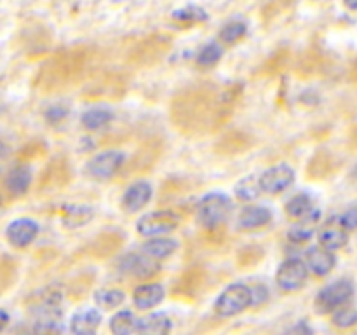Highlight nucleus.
Masks as SVG:
<instances>
[{"instance_id":"obj_1","label":"nucleus","mask_w":357,"mask_h":335,"mask_svg":"<svg viewBox=\"0 0 357 335\" xmlns=\"http://www.w3.org/2000/svg\"><path fill=\"white\" fill-rule=\"evenodd\" d=\"M230 213H232V201L223 192H209L197 204V220L206 229H215L225 223Z\"/></svg>"},{"instance_id":"obj_2","label":"nucleus","mask_w":357,"mask_h":335,"mask_svg":"<svg viewBox=\"0 0 357 335\" xmlns=\"http://www.w3.org/2000/svg\"><path fill=\"white\" fill-rule=\"evenodd\" d=\"M255 304L253 288L244 283H232L215 300V311L220 316H236Z\"/></svg>"},{"instance_id":"obj_3","label":"nucleus","mask_w":357,"mask_h":335,"mask_svg":"<svg viewBox=\"0 0 357 335\" xmlns=\"http://www.w3.org/2000/svg\"><path fill=\"white\" fill-rule=\"evenodd\" d=\"M352 295H354V285L349 279H338V281L330 283L317 293V313H333L338 307L345 306L352 299Z\"/></svg>"},{"instance_id":"obj_4","label":"nucleus","mask_w":357,"mask_h":335,"mask_svg":"<svg viewBox=\"0 0 357 335\" xmlns=\"http://www.w3.org/2000/svg\"><path fill=\"white\" fill-rule=\"evenodd\" d=\"M180 223V216L171 209H162V211L146 213L136 223V230L145 237L164 236V234L173 232Z\"/></svg>"},{"instance_id":"obj_5","label":"nucleus","mask_w":357,"mask_h":335,"mask_svg":"<svg viewBox=\"0 0 357 335\" xmlns=\"http://www.w3.org/2000/svg\"><path fill=\"white\" fill-rule=\"evenodd\" d=\"M309 278V265L307 262L298 260V258H288L281 264L275 274V281H278L279 288L284 292H295L300 290L307 283Z\"/></svg>"},{"instance_id":"obj_6","label":"nucleus","mask_w":357,"mask_h":335,"mask_svg":"<svg viewBox=\"0 0 357 335\" xmlns=\"http://www.w3.org/2000/svg\"><path fill=\"white\" fill-rule=\"evenodd\" d=\"M124 161V152H121V150H107V152H101L98 154V156H94L93 159L87 163V171H89L91 177L107 180V178H112L119 170H121Z\"/></svg>"},{"instance_id":"obj_7","label":"nucleus","mask_w":357,"mask_h":335,"mask_svg":"<svg viewBox=\"0 0 357 335\" xmlns=\"http://www.w3.org/2000/svg\"><path fill=\"white\" fill-rule=\"evenodd\" d=\"M258 181H260V187L264 192L279 194V192H284L295 181V171L288 164H278V166L268 168Z\"/></svg>"},{"instance_id":"obj_8","label":"nucleus","mask_w":357,"mask_h":335,"mask_svg":"<svg viewBox=\"0 0 357 335\" xmlns=\"http://www.w3.org/2000/svg\"><path fill=\"white\" fill-rule=\"evenodd\" d=\"M119 271L136 278H152L159 272V265L146 253H128L119 262Z\"/></svg>"},{"instance_id":"obj_9","label":"nucleus","mask_w":357,"mask_h":335,"mask_svg":"<svg viewBox=\"0 0 357 335\" xmlns=\"http://www.w3.org/2000/svg\"><path fill=\"white\" fill-rule=\"evenodd\" d=\"M38 223L31 218H17L7 225L6 237L16 248H24L37 237Z\"/></svg>"},{"instance_id":"obj_10","label":"nucleus","mask_w":357,"mask_h":335,"mask_svg":"<svg viewBox=\"0 0 357 335\" xmlns=\"http://www.w3.org/2000/svg\"><path fill=\"white\" fill-rule=\"evenodd\" d=\"M349 241V229L342 223L340 216L328 220L319 230V244H323L328 250L335 251L340 250L347 244Z\"/></svg>"},{"instance_id":"obj_11","label":"nucleus","mask_w":357,"mask_h":335,"mask_svg":"<svg viewBox=\"0 0 357 335\" xmlns=\"http://www.w3.org/2000/svg\"><path fill=\"white\" fill-rule=\"evenodd\" d=\"M305 262L309 265V271H312L314 274L326 276L333 271L337 258L331 253V250H328L323 244H319V246H312L307 250Z\"/></svg>"},{"instance_id":"obj_12","label":"nucleus","mask_w":357,"mask_h":335,"mask_svg":"<svg viewBox=\"0 0 357 335\" xmlns=\"http://www.w3.org/2000/svg\"><path fill=\"white\" fill-rule=\"evenodd\" d=\"M321 223V211L319 209H312L310 213H307L305 216L298 218V222L293 223L291 229L288 230V237L293 243H305L310 237L314 236V232L317 230Z\"/></svg>"},{"instance_id":"obj_13","label":"nucleus","mask_w":357,"mask_h":335,"mask_svg":"<svg viewBox=\"0 0 357 335\" xmlns=\"http://www.w3.org/2000/svg\"><path fill=\"white\" fill-rule=\"evenodd\" d=\"M152 199V185L149 181H136L132 184L128 191L124 192V198H122V206H124L128 211L135 213L139 211L142 208H145L149 204V201Z\"/></svg>"},{"instance_id":"obj_14","label":"nucleus","mask_w":357,"mask_h":335,"mask_svg":"<svg viewBox=\"0 0 357 335\" xmlns=\"http://www.w3.org/2000/svg\"><path fill=\"white\" fill-rule=\"evenodd\" d=\"M164 295V286L159 283H146V285L138 286L132 293V302L139 309H152V307L159 306L162 302Z\"/></svg>"},{"instance_id":"obj_15","label":"nucleus","mask_w":357,"mask_h":335,"mask_svg":"<svg viewBox=\"0 0 357 335\" xmlns=\"http://www.w3.org/2000/svg\"><path fill=\"white\" fill-rule=\"evenodd\" d=\"M101 323V314L98 313V309L93 307H87V309L77 311L72 316L70 321V330L77 335H87L94 334L98 330Z\"/></svg>"},{"instance_id":"obj_16","label":"nucleus","mask_w":357,"mask_h":335,"mask_svg":"<svg viewBox=\"0 0 357 335\" xmlns=\"http://www.w3.org/2000/svg\"><path fill=\"white\" fill-rule=\"evenodd\" d=\"M272 220V211L265 206H246L239 215V225L243 229H258Z\"/></svg>"},{"instance_id":"obj_17","label":"nucleus","mask_w":357,"mask_h":335,"mask_svg":"<svg viewBox=\"0 0 357 335\" xmlns=\"http://www.w3.org/2000/svg\"><path fill=\"white\" fill-rule=\"evenodd\" d=\"M31 181V171L28 166H16L7 173L6 188L13 195H23Z\"/></svg>"},{"instance_id":"obj_18","label":"nucleus","mask_w":357,"mask_h":335,"mask_svg":"<svg viewBox=\"0 0 357 335\" xmlns=\"http://www.w3.org/2000/svg\"><path fill=\"white\" fill-rule=\"evenodd\" d=\"M139 334H167L171 332V320L166 313H152L138 320Z\"/></svg>"},{"instance_id":"obj_19","label":"nucleus","mask_w":357,"mask_h":335,"mask_svg":"<svg viewBox=\"0 0 357 335\" xmlns=\"http://www.w3.org/2000/svg\"><path fill=\"white\" fill-rule=\"evenodd\" d=\"M178 243L171 237H152L142 246L143 253H146L152 258H166L176 251Z\"/></svg>"},{"instance_id":"obj_20","label":"nucleus","mask_w":357,"mask_h":335,"mask_svg":"<svg viewBox=\"0 0 357 335\" xmlns=\"http://www.w3.org/2000/svg\"><path fill=\"white\" fill-rule=\"evenodd\" d=\"M93 216H94V211L93 208H89V206L70 204V206H65V209H63V222H65L68 227L86 225L87 222H91Z\"/></svg>"},{"instance_id":"obj_21","label":"nucleus","mask_w":357,"mask_h":335,"mask_svg":"<svg viewBox=\"0 0 357 335\" xmlns=\"http://www.w3.org/2000/svg\"><path fill=\"white\" fill-rule=\"evenodd\" d=\"M136 328H138V320H136L135 314H132L131 311H119V313H115L114 316H112L110 330L114 332L115 335L131 334V332H136Z\"/></svg>"},{"instance_id":"obj_22","label":"nucleus","mask_w":357,"mask_h":335,"mask_svg":"<svg viewBox=\"0 0 357 335\" xmlns=\"http://www.w3.org/2000/svg\"><path fill=\"white\" fill-rule=\"evenodd\" d=\"M112 119H114V114L108 108H91V110L84 112L80 121H82L84 128L100 129L103 126H107Z\"/></svg>"},{"instance_id":"obj_23","label":"nucleus","mask_w":357,"mask_h":335,"mask_svg":"<svg viewBox=\"0 0 357 335\" xmlns=\"http://www.w3.org/2000/svg\"><path fill=\"white\" fill-rule=\"evenodd\" d=\"M312 198L309 194H298L293 199H289L288 204H286V213H288L291 218H302L307 213L312 211Z\"/></svg>"},{"instance_id":"obj_24","label":"nucleus","mask_w":357,"mask_h":335,"mask_svg":"<svg viewBox=\"0 0 357 335\" xmlns=\"http://www.w3.org/2000/svg\"><path fill=\"white\" fill-rule=\"evenodd\" d=\"M126 295L122 290H100V292L94 293V302L98 304L103 309H114V307H119L122 302H124Z\"/></svg>"},{"instance_id":"obj_25","label":"nucleus","mask_w":357,"mask_h":335,"mask_svg":"<svg viewBox=\"0 0 357 335\" xmlns=\"http://www.w3.org/2000/svg\"><path fill=\"white\" fill-rule=\"evenodd\" d=\"M246 30H248L246 21L232 20L222 28V31H220V38H222L223 42H227V44H234V42H237L239 38L244 37Z\"/></svg>"},{"instance_id":"obj_26","label":"nucleus","mask_w":357,"mask_h":335,"mask_svg":"<svg viewBox=\"0 0 357 335\" xmlns=\"http://www.w3.org/2000/svg\"><path fill=\"white\" fill-rule=\"evenodd\" d=\"M223 56V47L218 42H209V44L202 45L201 51L197 52V63L201 66H213L215 63L220 61Z\"/></svg>"},{"instance_id":"obj_27","label":"nucleus","mask_w":357,"mask_h":335,"mask_svg":"<svg viewBox=\"0 0 357 335\" xmlns=\"http://www.w3.org/2000/svg\"><path fill=\"white\" fill-rule=\"evenodd\" d=\"M261 187L260 181L255 180V177H246L236 185V194L239 195V199L243 201H253V199L258 198Z\"/></svg>"},{"instance_id":"obj_28","label":"nucleus","mask_w":357,"mask_h":335,"mask_svg":"<svg viewBox=\"0 0 357 335\" xmlns=\"http://www.w3.org/2000/svg\"><path fill=\"white\" fill-rule=\"evenodd\" d=\"M357 323V311L354 307H338L337 311H333V325L340 328H349L354 327Z\"/></svg>"},{"instance_id":"obj_29","label":"nucleus","mask_w":357,"mask_h":335,"mask_svg":"<svg viewBox=\"0 0 357 335\" xmlns=\"http://www.w3.org/2000/svg\"><path fill=\"white\" fill-rule=\"evenodd\" d=\"M174 17L180 21H202L208 17V14H206L201 7L188 6L185 7V9L176 10V13H174Z\"/></svg>"},{"instance_id":"obj_30","label":"nucleus","mask_w":357,"mask_h":335,"mask_svg":"<svg viewBox=\"0 0 357 335\" xmlns=\"http://www.w3.org/2000/svg\"><path fill=\"white\" fill-rule=\"evenodd\" d=\"M63 321L61 320H38L35 321L33 332L38 334H56V332H63Z\"/></svg>"},{"instance_id":"obj_31","label":"nucleus","mask_w":357,"mask_h":335,"mask_svg":"<svg viewBox=\"0 0 357 335\" xmlns=\"http://www.w3.org/2000/svg\"><path fill=\"white\" fill-rule=\"evenodd\" d=\"M44 115L49 122H59L68 115V108L61 107V105H54V107H49Z\"/></svg>"},{"instance_id":"obj_32","label":"nucleus","mask_w":357,"mask_h":335,"mask_svg":"<svg viewBox=\"0 0 357 335\" xmlns=\"http://www.w3.org/2000/svg\"><path fill=\"white\" fill-rule=\"evenodd\" d=\"M340 220H342V223H344V225L347 227L349 230L357 229V206H356V208L347 209V211H345L344 215L340 216Z\"/></svg>"},{"instance_id":"obj_33","label":"nucleus","mask_w":357,"mask_h":335,"mask_svg":"<svg viewBox=\"0 0 357 335\" xmlns=\"http://www.w3.org/2000/svg\"><path fill=\"white\" fill-rule=\"evenodd\" d=\"M289 332H303V334H307V332H312V328L307 327L305 323H300L298 327H293L291 330H289Z\"/></svg>"},{"instance_id":"obj_34","label":"nucleus","mask_w":357,"mask_h":335,"mask_svg":"<svg viewBox=\"0 0 357 335\" xmlns=\"http://www.w3.org/2000/svg\"><path fill=\"white\" fill-rule=\"evenodd\" d=\"M344 3L351 10H357V0H344Z\"/></svg>"},{"instance_id":"obj_35","label":"nucleus","mask_w":357,"mask_h":335,"mask_svg":"<svg viewBox=\"0 0 357 335\" xmlns=\"http://www.w3.org/2000/svg\"><path fill=\"white\" fill-rule=\"evenodd\" d=\"M7 323H9V316H7L6 311H2V327H0V330H3Z\"/></svg>"}]
</instances>
